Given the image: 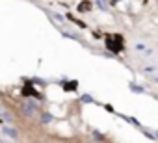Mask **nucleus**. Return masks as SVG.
Returning a JSON list of instances; mask_svg holds the SVG:
<instances>
[{
  "instance_id": "nucleus-1",
  "label": "nucleus",
  "mask_w": 158,
  "mask_h": 143,
  "mask_svg": "<svg viewBox=\"0 0 158 143\" xmlns=\"http://www.w3.org/2000/svg\"><path fill=\"white\" fill-rule=\"evenodd\" d=\"M106 48L112 50L114 54L121 52L123 50V37H119V35H108L106 37Z\"/></svg>"
},
{
  "instance_id": "nucleus-2",
  "label": "nucleus",
  "mask_w": 158,
  "mask_h": 143,
  "mask_svg": "<svg viewBox=\"0 0 158 143\" xmlns=\"http://www.w3.org/2000/svg\"><path fill=\"white\" fill-rule=\"evenodd\" d=\"M23 95H24V97H34V99L41 100V93H39V91H35V89H34V86H30V84H26V86L23 88Z\"/></svg>"
},
{
  "instance_id": "nucleus-3",
  "label": "nucleus",
  "mask_w": 158,
  "mask_h": 143,
  "mask_svg": "<svg viewBox=\"0 0 158 143\" xmlns=\"http://www.w3.org/2000/svg\"><path fill=\"white\" fill-rule=\"evenodd\" d=\"M37 108H39L37 102H24V104H23V110H24L26 113H34Z\"/></svg>"
},
{
  "instance_id": "nucleus-4",
  "label": "nucleus",
  "mask_w": 158,
  "mask_h": 143,
  "mask_svg": "<svg viewBox=\"0 0 158 143\" xmlns=\"http://www.w3.org/2000/svg\"><path fill=\"white\" fill-rule=\"evenodd\" d=\"M89 10H91V2H88V0L78 4V13H84V11H89Z\"/></svg>"
},
{
  "instance_id": "nucleus-5",
  "label": "nucleus",
  "mask_w": 158,
  "mask_h": 143,
  "mask_svg": "<svg viewBox=\"0 0 158 143\" xmlns=\"http://www.w3.org/2000/svg\"><path fill=\"white\" fill-rule=\"evenodd\" d=\"M76 88H78V82L76 80H71V82H65L63 84V89L65 91H76Z\"/></svg>"
},
{
  "instance_id": "nucleus-6",
  "label": "nucleus",
  "mask_w": 158,
  "mask_h": 143,
  "mask_svg": "<svg viewBox=\"0 0 158 143\" xmlns=\"http://www.w3.org/2000/svg\"><path fill=\"white\" fill-rule=\"evenodd\" d=\"M2 132H4L6 136H10V137H17V130H15V128H10V126H6Z\"/></svg>"
},
{
  "instance_id": "nucleus-7",
  "label": "nucleus",
  "mask_w": 158,
  "mask_h": 143,
  "mask_svg": "<svg viewBox=\"0 0 158 143\" xmlns=\"http://www.w3.org/2000/svg\"><path fill=\"white\" fill-rule=\"evenodd\" d=\"M0 117H2L4 121H11V119H13L11 113H8V112H4V110H0Z\"/></svg>"
},
{
  "instance_id": "nucleus-8",
  "label": "nucleus",
  "mask_w": 158,
  "mask_h": 143,
  "mask_svg": "<svg viewBox=\"0 0 158 143\" xmlns=\"http://www.w3.org/2000/svg\"><path fill=\"white\" fill-rule=\"evenodd\" d=\"M52 121V115L50 113H43L41 115V123H50Z\"/></svg>"
},
{
  "instance_id": "nucleus-9",
  "label": "nucleus",
  "mask_w": 158,
  "mask_h": 143,
  "mask_svg": "<svg viewBox=\"0 0 158 143\" xmlns=\"http://www.w3.org/2000/svg\"><path fill=\"white\" fill-rule=\"evenodd\" d=\"M130 89H132L134 93H141V91H143V89H141L139 86H136V84H130Z\"/></svg>"
},
{
  "instance_id": "nucleus-10",
  "label": "nucleus",
  "mask_w": 158,
  "mask_h": 143,
  "mask_svg": "<svg viewBox=\"0 0 158 143\" xmlns=\"http://www.w3.org/2000/svg\"><path fill=\"white\" fill-rule=\"evenodd\" d=\"M82 102H86V104H91V102H93V99H91L89 95H82Z\"/></svg>"
},
{
  "instance_id": "nucleus-11",
  "label": "nucleus",
  "mask_w": 158,
  "mask_h": 143,
  "mask_svg": "<svg viewBox=\"0 0 158 143\" xmlns=\"http://www.w3.org/2000/svg\"><path fill=\"white\" fill-rule=\"evenodd\" d=\"M97 2V6L101 8V10H106V4H104V0H95Z\"/></svg>"
},
{
  "instance_id": "nucleus-12",
  "label": "nucleus",
  "mask_w": 158,
  "mask_h": 143,
  "mask_svg": "<svg viewBox=\"0 0 158 143\" xmlns=\"http://www.w3.org/2000/svg\"><path fill=\"white\" fill-rule=\"evenodd\" d=\"M115 2H117V0H112V4H115Z\"/></svg>"
}]
</instances>
